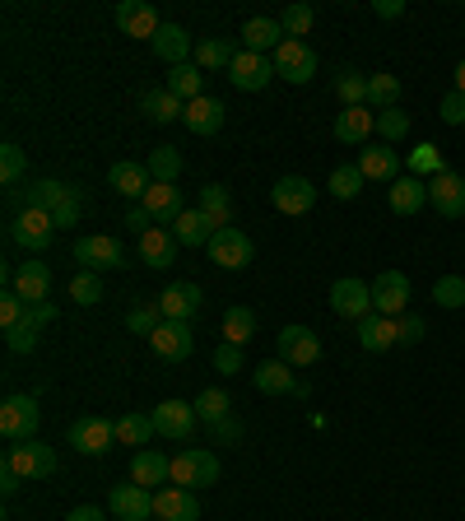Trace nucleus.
Segmentation results:
<instances>
[{
  "label": "nucleus",
  "instance_id": "f257e3e1",
  "mask_svg": "<svg viewBox=\"0 0 465 521\" xmlns=\"http://www.w3.org/2000/svg\"><path fill=\"white\" fill-rule=\"evenodd\" d=\"M24 205H38V210H52L56 228H70L80 224V191L66 187V182H56V177H42L33 187L24 191Z\"/></svg>",
  "mask_w": 465,
  "mask_h": 521
},
{
  "label": "nucleus",
  "instance_id": "f03ea898",
  "mask_svg": "<svg viewBox=\"0 0 465 521\" xmlns=\"http://www.w3.org/2000/svg\"><path fill=\"white\" fill-rule=\"evenodd\" d=\"M173 484L177 489H214L219 484V456L205 452V447H186L173 456Z\"/></svg>",
  "mask_w": 465,
  "mask_h": 521
},
{
  "label": "nucleus",
  "instance_id": "7ed1b4c3",
  "mask_svg": "<svg viewBox=\"0 0 465 521\" xmlns=\"http://www.w3.org/2000/svg\"><path fill=\"white\" fill-rule=\"evenodd\" d=\"M270 61H275L279 80H289V84H307L321 70L317 47H312V42H303V38H284V42H279V52L270 56Z\"/></svg>",
  "mask_w": 465,
  "mask_h": 521
},
{
  "label": "nucleus",
  "instance_id": "20e7f679",
  "mask_svg": "<svg viewBox=\"0 0 465 521\" xmlns=\"http://www.w3.org/2000/svg\"><path fill=\"white\" fill-rule=\"evenodd\" d=\"M10 238L24 247V252H47L56 238V219L52 210H38V205H24V210L14 214V228H10Z\"/></svg>",
  "mask_w": 465,
  "mask_h": 521
},
{
  "label": "nucleus",
  "instance_id": "39448f33",
  "mask_svg": "<svg viewBox=\"0 0 465 521\" xmlns=\"http://www.w3.org/2000/svg\"><path fill=\"white\" fill-rule=\"evenodd\" d=\"M38 396H5V405H0V433H5V442H33L38 438Z\"/></svg>",
  "mask_w": 465,
  "mask_h": 521
},
{
  "label": "nucleus",
  "instance_id": "423d86ee",
  "mask_svg": "<svg viewBox=\"0 0 465 521\" xmlns=\"http://www.w3.org/2000/svg\"><path fill=\"white\" fill-rule=\"evenodd\" d=\"M5 466L19 475V480H47V475H56V447H47V442H14L10 452H5Z\"/></svg>",
  "mask_w": 465,
  "mask_h": 521
},
{
  "label": "nucleus",
  "instance_id": "0eeeda50",
  "mask_svg": "<svg viewBox=\"0 0 465 521\" xmlns=\"http://www.w3.org/2000/svg\"><path fill=\"white\" fill-rule=\"evenodd\" d=\"M405 308H410V275L382 270V275L372 280V312H382V317H405Z\"/></svg>",
  "mask_w": 465,
  "mask_h": 521
},
{
  "label": "nucleus",
  "instance_id": "6e6552de",
  "mask_svg": "<svg viewBox=\"0 0 465 521\" xmlns=\"http://www.w3.org/2000/svg\"><path fill=\"white\" fill-rule=\"evenodd\" d=\"M205 252H210L214 266H224V270H242V266H252V238H247L242 228H233V224L219 228V233L210 238V247H205Z\"/></svg>",
  "mask_w": 465,
  "mask_h": 521
},
{
  "label": "nucleus",
  "instance_id": "1a4fd4ad",
  "mask_svg": "<svg viewBox=\"0 0 465 521\" xmlns=\"http://www.w3.org/2000/svg\"><path fill=\"white\" fill-rule=\"evenodd\" d=\"M112 442H117V424L103 419V415H84V419L70 424V447L84 452V456H103Z\"/></svg>",
  "mask_w": 465,
  "mask_h": 521
},
{
  "label": "nucleus",
  "instance_id": "9d476101",
  "mask_svg": "<svg viewBox=\"0 0 465 521\" xmlns=\"http://www.w3.org/2000/svg\"><path fill=\"white\" fill-rule=\"evenodd\" d=\"M279 359L289 368H312L321 359V335L312 326H284L279 331Z\"/></svg>",
  "mask_w": 465,
  "mask_h": 521
},
{
  "label": "nucleus",
  "instance_id": "9b49d317",
  "mask_svg": "<svg viewBox=\"0 0 465 521\" xmlns=\"http://www.w3.org/2000/svg\"><path fill=\"white\" fill-rule=\"evenodd\" d=\"M75 261H80L84 270H121L126 266V252H121L117 238H107V233H93V238H80L75 242Z\"/></svg>",
  "mask_w": 465,
  "mask_h": 521
},
{
  "label": "nucleus",
  "instance_id": "f8f14e48",
  "mask_svg": "<svg viewBox=\"0 0 465 521\" xmlns=\"http://www.w3.org/2000/svg\"><path fill=\"white\" fill-rule=\"evenodd\" d=\"M52 321H56L52 303H28L24 321L5 331V345H10V354H33V349H38V331H42V326H52Z\"/></svg>",
  "mask_w": 465,
  "mask_h": 521
},
{
  "label": "nucleus",
  "instance_id": "ddd939ff",
  "mask_svg": "<svg viewBox=\"0 0 465 521\" xmlns=\"http://www.w3.org/2000/svg\"><path fill=\"white\" fill-rule=\"evenodd\" d=\"M428 205L442 214V219H465V177L461 173H438L428 182Z\"/></svg>",
  "mask_w": 465,
  "mask_h": 521
},
{
  "label": "nucleus",
  "instance_id": "4468645a",
  "mask_svg": "<svg viewBox=\"0 0 465 521\" xmlns=\"http://www.w3.org/2000/svg\"><path fill=\"white\" fill-rule=\"evenodd\" d=\"M149 349L168 363H182L191 359V349H196V335H191V321H163L159 331L149 335Z\"/></svg>",
  "mask_w": 465,
  "mask_h": 521
},
{
  "label": "nucleus",
  "instance_id": "2eb2a0df",
  "mask_svg": "<svg viewBox=\"0 0 465 521\" xmlns=\"http://www.w3.org/2000/svg\"><path fill=\"white\" fill-rule=\"evenodd\" d=\"M331 312L335 317H349V321H363L372 312V284L363 280H335L331 284Z\"/></svg>",
  "mask_w": 465,
  "mask_h": 521
},
{
  "label": "nucleus",
  "instance_id": "dca6fc26",
  "mask_svg": "<svg viewBox=\"0 0 465 521\" xmlns=\"http://www.w3.org/2000/svg\"><path fill=\"white\" fill-rule=\"evenodd\" d=\"M228 80H233V89H242V94H256V89H266V84L275 80V61L261 52H238V61L228 66Z\"/></svg>",
  "mask_w": 465,
  "mask_h": 521
},
{
  "label": "nucleus",
  "instance_id": "f3484780",
  "mask_svg": "<svg viewBox=\"0 0 465 521\" xmlns=\"http://www.w3.org/2000/svg\"><path fill=\"white\" fill-rule=\"evenodd\" d=\"M140 205H145V214L154 219V224H163V228H173L177 219L186 214V201H182V187H177V182H154Z\"/></svg>",
  "mask_w": 465,
  "mask_h": 521
},
{
  "label": "nucleus",
  "instance_id": "a211bd4d",
  "mask_svg": "<svg viewBox=\"0 0 465 521\" xmlns=\"http://www.w3.org/2000/svg\"><path fill=\"white\" fill-rule=\"evenodd\" d=\"M200 415L191 401H163L159 410H154V428H159V438H173V442H186L191 433H196Z\"/></svg>",
  "mask_w": 465,
  "mask_h": 521
},
{
  "label": "nucleus",
  "instance_id": "6ab92c4d",
  "mask_svg": "<svg viewBox=\"0 0 465 521\" xmlns=\"http://www.w3.org/2000/svg\"><path fill=\"white\" fill-rule=\"evenodd\" d=\"M117 28L126 33V38H159V10L149 5V0H121L117 5Z\"/></svg>",
  "mask_w": 465,
  "mask_h": 521
},
{
  "label": "nucleus",
  "instance_id": "aec40b11",
  "mask_svg": "<svg viewBox=\"0 0 465 521\" xmlns=\"http://www.w3.org/2000/svg\"><path fill=\"white\" fill-rule=\"evenodd\" d=\"M200 303H205V294H200V284H191V280H177L159 294L163 321H191L200 312Z\"/></svg>",
  "mask_w": 465,
  "mask_h": 521
},
{
  "label": "nucleus",
  "instance_id": "412c9836",
  "mask_svg": "<svg viewBox=\"0 0 465 521\" xmlns=\"http://www.w3.org/2000/svg\"><path fill=\"white\" fill-rule=\"evenodd\" d=\"M270 201H275L279 214H307L317 205V187L307 177H279L275 187H270Z\"/></svg>",
  "mask_w": 465,
  "mask_h": 521
},
{
  "label": "nucleus",
  "instance_id": "4be33fe9",
  "mask_svg": "<svg viewBox=\"0 0 465 521\" xmlns=\"http://www.w3.org/2000/svg\"><path fill=\"white\" fill-rule=\"evenodd\" d=\"M107 508H112L117 521H145V517H154V494L140 489V484H117L107 494Z\"/></svg>",
  "mask_w": 465,
  "mask_h": 521
},
{
  "label": "nucleus",
  "instance_id": "5701e85b",
  "mask_svg": "<svg viewBox=\"0 0 465 521\" xmlns=\"http://www.w3.org/2000/svg\"><path fill=\"white\" fill-rule=\"evenodd\" d=\"M107 187L121 191V196H131V201H145V191L154 187V173H149V163L121 159L107 168Z\"/></svg>",
  "mask_w": 465,
  "mask_h": 521
},
{
  "label": "nucleus",
  "instance_id": "b1692460",
  "mask_svg": "<svg viewBox=\"0 0 465 521\" xmlns=\"http://www.w3.org/2000/svg\"><path fill=\"white\" fill-rule=\"evenodd\" d=\"M154 517L159 521H200V503L191 489L163 484V489H154Z\"/></svg>",
  "mask_w": 465,
  "mask_h": 521
},
{
  "label": "nucleus",
  "instance_id": "393cba45",
  "mask_svg": "<svg viewBox=\"0 0 465 521\" xmlns=\"http://www.w3.org/2000/svg\"><path fill=\"white\" fill-rule=\"evenodd\" d=\"M131 484H140V489H163V484H173V461L163 452H154V447H145V452H135L131 461Z\"/></svg>",
  "mask_w": 465,
  "mask_h": 521
},
{
  "label": "nucleus",
  "instance_id": "a878e982",
  "mask_svg": "<svg viewBox=\"0 0 465 521\" xmlns=\"http://www.w3.org/2000/svg\"><path fill=\"white\" fill-rule=\"evenodd\" d=\"M372 131H377V112H368V103L345 107V112L335 117V126H331V135L340 140V145H368Z\"/></svg>",
  "mask_w": 465,
  "mask_h": 521
},
{
  "label": "nucleus",
  "instance_id": "bb28decb",
  "mask_svg": "<svg viewBox=\"0 0 465 521\" xmlns=\"http://www.w3.org/2000/svg\"><path fill=\"white\" fill-rule=\"evenodd\" d=\"M177 247H182V242L173 238V228H163V224H154V228H145V233H140V261H145V266H154V270L173 266Z\"/></svg>",
  "mask_w": 465,
  "mask_h": 521
},
{
  "label": "nucleus",
  "instance_id": "cd10ccee",
  "mask_svg": "<svg viewBox=\"0 0 465 521\" xmlns=\"http://www.w3.org/2000/svg\"><path fill=\"white\" fill-rule=\"evenodd\" d=\"M359 173L368 177V182H400V149L391 145H363L359 154Z\"/></svg>",
  "mask_w": 465,
  "mask_h": 521
},
{
  "label": "nucleus",
  "instance_id": "c85d7f7f",
  "mask_svg": "<svg viewBox=\"0 0 465 521\" xmlns=\"http://www.w3.org/2000/svg\"><path fill=\"white\" fill-rule=\"evenodd\" d=\"M359 345L368 354H386L391 345H400V317H382V312H368L359 321Z\"/></svg>",
  "mask_w": 465,
  "mask_h": 521
},
{
  "label": "nucleus",
  "instance_id": "c756f323",
  "mask_svg": "<svg viewBox=\"0 0 465 521\" xmlns=\"http://www.w3.org/2000/svg\"><path fill=\"white\" fill-rule=\"evenodd\" d=\"M10 280H14V294L24 298V303H47V294H52V270H47V261H24Z\"/></svg>",
  "mask_w": 465,
  "mask_h": 521
},
{
  "label": "nucleus",
  "instance_id": "7c9ffc66",
  "mask_svg": "<svg viewBox=\"0 0 465 521\" xmlns=\"http://www.w3.org/2000/svg\"><path fill=\"white\" fill-rule=\"evenodd\" d=\"M279 42H284V24L279 19H266V14H256L242 24V52H279Z\"/></svg>",
  "mask_w": 465,
  "mask_h": 521
},
{
  "label": "nucleus",
  "instance_id": "2f4dec72",
  "mask_svg": "<svg viewBox=\"0 0 465 521\" xmlns=\"http://www.w3.org/2000/svg\"><path fill=\"white\" fill-rule=\"evenodd\" d=\"M149 47H154V56H159V61H168V70H173V66H186V61H191V52H196L182 24H163L159 38L149 42Z\"/></svg>",
  "mask_w": 465,
  "mask_h": 521
},
{
  "label": "nucleus",
  "instance_id": "473e14b6",
  "mask_svg": "<svg viewBox=\"0 0 465 521\" xmlns=\"http://www.w3.org/2000/svg\"><path fill=\"white\" fill-rule=\"evenodd\" d=\"M252 387L266 391V396H289V391H298V377L289 373V363L284 359H266L252 368Z\"/></svg>",
  "mask_w": 465,
  "mask_h": 521
},
{
  "label": "nucleus",
  "instance_id": "72a5a7b5",
  "mask_svg": "<svg viewBox=\"0 0 465 521\" xmlns=\"http://www.w3.org/2000/svg\"><path fill=\"white\" fill-rule=\"evenodd\" d=\"M386 201H391V210L396 214H419L428 205V182L424 177H414V173H405L400 182H391Z\"/></svg>",
  "mask_w": 465,
  "mask_h": 521
},
{
  "label": "nucleus",
  "instance_id": "f704fd0d",
  "mask_svg": "<svg viewBox=\"0 0 465 521\" xmlns=\"http://www.w3.org/2000/svg\"><path fill=\"white\" fill-rule=\"evenodd\" d=\"M186 131H196V135H219L224 131V103L219 98H196V103H186Z\"/></svg>",
  "mask_w": 465,
  "mask_h": 521
},
{
  "label": "nucleus",
  "instance_id": "c9c22d12",
  "mask_svg": "<svg viewBox=\"0 0 465 521\" xmlns=\"http://www.w3.org/2000/svg\"><path fill=\"white\" fill-rule=\"evenodd\" d=\"M173 98H182V103H196V98H205V70L200 66H173L168 70V84H163Z\"/></svg>",
  "mask_w": 465,
  "mask_h": 521
},
{
  "label": "nucleus",
  "instance_id": "e433bc0d",
  "mask_svg": "<svg viewBox=\"0 0 465 521\" xmlns=\"http://www.w3.org/2000/svg\"><path fill=\"white\" fill-rule=\"evenodd\" d=\"M214 233H219V228L205 219V210H186L182 219L173 224V238L182 242V247H210Z\"/></svg>",
  "mask_w": 465,
  "mask_h": 521
},
{
  "label": "nucleus",
  "instance_id": "4c0bfd02",
  "mask_svg": "<svg viewBox=\"0 0 465 521\" xmlns=\"http://www.w3.org/2000/svg\"><path fill=\"white\" fill-rule=\"evenodd\" d=\"M140 112H145L149 121H177V117H186V103L182 98H173L168 94V89H145V94H140Z\"/></svg>",
  "mask_w": 465,
  "mask_h": 521
},
{
  "label": "nucleus",
  "instance_id": "58836bf2",
  "mask_svg": "<svg viewBox=\"0 0 465 521\" xmlns=\"http://www.w3.org/2000/svg\"><path fill=\"white\" fill-rule=\"evenodd\" d=\"M196 210H205V219H210L214 228L233 224V196H228V187H219V182L200 187V205H196Z\"/></svg>",
  "mask_w": 465,
  "mask_h": 521
},
{
  "label": "nucleus",
  "instance_id": "ea45409f",
  "mask_svg": "<svg viewBox=\"0 0 465 521\" xmlns=\"http://www.w3.org/2000/svg\"><path fill=\"white\" fill-rule=\"evenodd\" d=\"M233 61H238V47L224 38H205L196 52H191V66H200V70H228Z\"/></svg>",
  "mask_w": 465,
  "mask_h": 521
},
{
  "label": "nucleus",
  "instance_id": "a19ab883",
  "mask_svg": "<svg viewBox=\"0 0 465 521\" xmlns=\"http://www.w3.org/2000/svg\"><path fill=\"white\" fill-rule=\"evenodd\" d=\"M154 433H159V428H154V415H140V410H135V415L117 419V442L121 447H140V452H145Z\"/></svg>",
  "mask_w": 465,
  "mask_h": 521
},
{
  "label": "nucleus",
  "instance_id": "79ce46f5",
  "mask_svg": "<svg viewBox=\"0 0 465 521\" xmlns=\"http://www.w3.org/2000/svg\"><path fill=\"white\" fill-rule=\"evenodd\" d=\"M363 103H368L372 112H386V107H400V75H386V70L368 75V98H363Z\"/></svg>",
  "mask_w": 465,
  "mask_h": 521
},
{
  "label": "nucleus",
  "instance_id": "37998d69",
  "mask_svg": "<svg viewBox=\"0 0 465 521\" xmlns=\"http://www.w3.org/2000/svg\"><path fill=\"white\" fill-rule=\"evenodd\" d=\"M256 335V312L252 308H228L224 312V345H247Z\"/></svg>",
  "mask_w": 465,
  "mask_h": 521
},
{
  "label": "nucleus",
  "instance_id": "c03bdc74",
  "mask_svg": "<svg viewBox=\"0 0 465 521\" xmlns=\"http://www.w3.org/2000/svg\"><path fill=\"white\" fill-rule=\"evenodd\" d=\"M363 182H368V177L359 173V163H345V168H335V173H331L326 191H331L335 201H354V196L363 191Z\"/></svg>",
  "mask_w": 465,
  "mask_h": 521
},
{
  "label": "nucleus",
  "instance_id": "a18cd8bd",
  "mask_svg": "<svg viewBox=\"0 0 465 521\" xmlns=\"http://www.w3.org/2000/svg\"><path fill=\"white\" fill-rule=\"evenodd\" d=\"M145 163H149V173H154V182H177V177H182V154H177V145H159Z\"/></svg>",
  "mask_w": 465,
  "mask_h": 521
},
{
  "label": "nucleus",
  "instance_id": "49530a36",
  "mask_svg": "<svg viewBox=\"0 0 465 521\" xmlns=\"http://www.w3.org/2000/svg\"><path fill=\"white\" fill-rule=\"evenodd\" d=\"M191 405H196V415L205 419V424H224V419L233 415V410H228V405H233V401H228V391H214V387L200 391Z\"/></svg>",
  "mask_w": 465,
  "mask_h": 521
},
{
  "label": "nucleus",
  "instance_id": "de8ad7c7",
  "mask_svg": "<svg viewBox=\"0 0 465 521\" xmlns=\"http://www.w3.org/2000/svg\"><path fill=\"white\" fill-rule=\"evenodd\" d=\"M335 94H340L345 107H359L363 98H368V75H359V70H340V75H335Z\"/></svg>",
  "mask_w": 465,
  "mask_h": 521
},
{
  "label": "nucleus",
  "instance_id": "09e8293b",
  "mask_svg": "<svg viewBox=\"0 0 465 521\" xmlns=\"http://www.w3.org/2000/svg\"><path fill=\"white\" fill-rule=\"evenodd\" d=\"M279 24H284V38H307V33H312V24H317V10L298 0V5H289V10H284V19H279Z\"/></svg>",
  "mask_w": 465,
  "mask_h": 521
},
{
  "label": "nucleus",
  "instance_id": "8fccbe9b",
  "mask_svg": "<svg viewBox=\"0 0 465 521\" xmlns=\"http://www.w3.org/2000/svg\"><path fill=\"white\" fill-rule=\"evenodd\" d=\"M377 135H382L386 145L405 140V135H410V112H400V107H386V112H377Z\"/></svg>",
  "mask_w": 465,
  "mask_h": 521
},
{
  "label": "nucleus",
  "instance_id": "3c124183",
  "mask_svg": "<svg viewBox=\"0 0 465 521\" xmlns=\"http://www.w3.org/2000/svg\"><path fill=\"white\" fill-rule=\"evenodd\" d=\"M433 303L447 308V312L465 308V280H461V275H442V280L433 284Z\"/></svg>",
  "mask_w": 465,
  "mask_h": 521
},
{
  "label": "nucleus",
  "instance_id": "603ef678",
  "mask_svg": "<svg viewBox=\"0 0 465 521\" xmlns=\"http://www.w3.org/2000/svg\"><path fill=\"white\" fill-rule=\"evenodd\" d=\"M410 173H414V177H428V182H433L438 173H447V163H442V154H438L433 145H419V149L410 154Z\"/></svg>",
  "mask_w": 465,
  "mask_h": 521
},
{
  "label": "nucleus",
  "instance_id": "864d4df0",
  "mask_svg": "<svg viewBox=\"0 0 465 521\" xmlns=\"http://www.w3.org/2000/svg\"><path fill=\"white\" fill-rule=\"evenodd\" d=\"M70 298H75L80 308H93V303L103 298V280H98L93 270H80V275L70 280Z\"/></svg>",
  "mask_w": 465,
  "mask_h": 521
},
{
  "label": "nucleus",
  "instance_id": "5fc2aeb1",
  "mask_svg": "<svg viewBox=\"0 0 465 521\" xmlns=\"http://www.w3.org/2000/svg\"><path fill=\"white\" fill-rule=\"evenodd\" d=\"M24 168H28L24 149H19V145H0V182H5V187H14V182L24 177Z\"/></svg>",
  "mask_w": 465,
  "mask_h": 521
},
{
  "label": "nucleus",
  "instance_id": "6e6d98bb",
  "mask_svg": "<svg viewBox=\"0 0 465 521\" xmlns=\"http://www.w3.org/2000/svg\"><path fill=\"white\" fill-rule=\"evenodd\" d=\"M126 326H131L135 335H154L163 326V312L159 308H131L126 312Z\"/></svg>",
  "mask_w": 465,
  "mask_h": 521
},
{
  "label": "nucleus",
  "instance_id": "4d7b16f0",
  "mask_svg": "<svg viewBox=\"0 0 465 521\" xmlns=\"http://www.w3.org/2000/svg\"><path fill=\"white\" fill-rule=\"evenodd\" d=\"M24 312H28V303L14 294V289L0 298V326H5V331H10V326H19V321H24Z\"/></svg>",
  "mask_w": 465,
  "mask_h": 521
},
{
  "label": "nucleus",
  "instance_id": "13d9d810",
  "mask_svg": "<svg viewBox=\"0 0 465 521\" xmlns=\"http://www.w3.org/2000/svg\"><path fill=\"white\" fill-rule=\"evenodd\" d=\"M214 368H219V373H242V345H219L214 349Z\"/></svg>",
  "mask_w": 465,
  "mask_h": 521
},
{
  "label": "nucleus",
  "instance_id": "bf43d9fd",
  "mask_svg": "<svg viewBox=\"0 0 465 521\" xmlns=\"http://www.w3.org/2000/svg\"><path fill=\"white\" fill-rule=\"evenodd\" d=\"M438 112H442V121H447V126H461V121H465V94H456V89H452V94L442 98Z\"/></svg>",
  "mask_w": 465,
  "mask_h": 521
},
{
  "label": "nucleus",
  "instance_id": "052dcab7",
  "mask_svg": "<svg viewBox=\"0 0 465 521\" xmlns=\"http://www.w3.org/2000/svg\"><path fill=\"white\" fill-rule=\"evenodd\" d=\"M424 335H428L424 317H400V345H419Z\"/></svg>",
  "mask_w": 465,
  "mask_h": 521
},
{
  "label": "nucleus",
  "instance_id": "680f3d73",
  "mask_svg": "<svg viewBox=\"0 0 465 521\" xmlns=\"http://www.w3.org/2000/svg\"><path fill=\"white\" fill-rule=\"evenodd\" d=\"M372 10L382 14V19H400L405 14V0H372Z\"/></svg>",
  "mask_w": 465,
  "mask_h": 521
},
{
  "label": "nucleus",
  "instance_id": "e2e57ef3",
  "mask_svg": "<svg viewBox=\"0 0 465 521\" xmlns=\"http://www.w3.org/2000/svg\"><path fill=\"white\" fill-rule=\"evenodd\" d=\"M126 224H131L135 233H145V228H154V219L145 214V205H135V210H126Z\"/></svg>",
  "mask_w": 465,
  "mask_h": 521
},
{
  "label": "nucleus",
  "instance_id": "0e129e2a",
  "mask_svg": "<svg viewBox=\"0 0 465 521\" xmlns=\"http://www.w3.org/2000/svg\"><path fill=\"white\" fill-rule=\"evenodd\" d=\"M214 428H219V438H224V442H238V433H242V428H238V419H233V415H228L224 424H214Z\"/></svg>",
  "mask_w": 465,
  "mask_h": 521
},
{
  "label": "nucleus",
  "instance_id": "69168bd1",
  "mask_svg": "<svg viewBox=\"0 0 465 521\" xmlns=\"http://www.w3.org/2000/svg\"><path fill=\"white\" fill-rule=\"evenodd\" d=\"M66 521H103V508H75Z\"/></svg>",
  "mask_w": 465,
  "mask_h": 521
},
{
  "label": "nucleus",
  "instance_id": "338daca9",
  "mask_svg": "<svg viewBox=\"0 0 465 521\" xmlns=\"http://www.w3.org/2000/svg\"><path fill=\"white\" fill-rule=\"evenodd\" d=\"M0 489H5V494H14V489H19V475H14L10 466H0Z\"/></svg>",
  "mask_w": 465,
  "mask_h": 521
},
{
  "label": "nucleus",
  "instance_id": "774afa93",
  "mask_svg": "<svg viewBox=\"0 0 465 521\" xmlns=\"http://www.w3.org/2000/svg\"><path fill=\"white\" fill-rule=\"evenodd\" d=\"M456 94H465V61L456 66Z\"/></svg>",
  "mask_w": 465,
  "mask_h": 521
}]
</instances>
